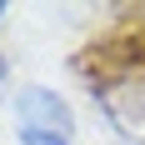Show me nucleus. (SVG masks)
Here are the masks:
<instances>
[{
  "instance_id": "obj_1",
  "label": "nucleus",
  "mask_w": 145,
  "mask_h": 145,
  "mask_svg": "<svg viewBox=\"0 0 145 145\" xmlns=\"http://www.w3.org/2000/svg\"><path fill=\"white\" fill-rule=\"evenodd\" d=\"M15 120H20V145H70L75 140L70 105L45 85H25L15 95Z\"/></svg>"
},
{
  "instance_id": "obj_2",
  "label": "nucleus",
  "mask_w": 145,
  "mask_h": 145,
  "mask_svg": "<svg viewBox=\"0 0 145 145\" xmlns=\"http://www.w3.org/2000/svg\"><path fill=\"white\" fill-rule=\"evenodd\" d=\"M100 105H105V115L115 120V130L125 140H145V75L125 70L120 80H110Z\"/></svg>"
},
{
  "instance_id": "obj_3",
  "label": "nucleus",
  "mask_w": 145,
  "mask_h": 145,
  "mask_svg": "<svg viewBox=\"0 0 145 145\" xmlns=\"http://www.w3.org/2000/svg\"><path fill=\"white\" fill-rule=\"evenodd\" d=\"M5 75H10V65H5V55H0V85H5Z\"/></svg>"
},
{
  "instance_id": "obj_4",
  "label": "nucleus",
  "mask_w": 145,
  "mask_h": 145,
  "mask_svg": "<svg viewBox=\"0 0 145 145\" xmlns=\"http://www.w3.org/2000/svg\"><path fill=\"white\" fill-rule=\"evenodd\" d=\"M0 20H5V0H0Z\"/></svg>"
}]
</instances>
